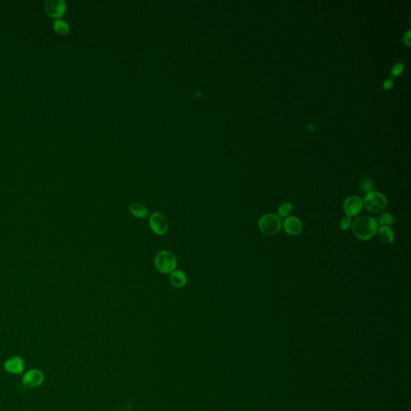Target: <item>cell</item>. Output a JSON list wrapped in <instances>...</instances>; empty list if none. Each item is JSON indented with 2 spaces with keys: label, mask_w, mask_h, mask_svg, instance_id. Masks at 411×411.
Here are the masks:
<instances>
[{
  "label": "cell",
  "mask_w": 411,
  "mask_h": 411,
  "mask_svg": "<svg viewBox=\"0 0 411 411\" xmlns=\"http://www.w3.org/2000/svg\"><path fill=\"white\" fill-rule=\"evenodd\" d=\"M284 230L292 236H296L301 234L303 230V224L301 219L295 216H289L284 222Z\"/></svg>",
  "instance_id": "cell-10"
},
{
  "label": "cell",
  "mask_w": 411,
  "mask_h": 411,
  "mask_svg": "<svg viewBox=\"0 0 411 411\" xmlns=\"http://www.w3.org/2000/svg\"><path fill=\"white\" fill-rule=\"evenodd\" d=\"M44 9L49 17L61 18L66 12V2L64 0H47L44 2Z\"/></svg>",
  "instance_id": "cell-6"
},
{
  "label": "cell",
  "mask_w": 411,
  "mask_h": 411,
  "mask_svg": "<svg viewBox=\"0 0 411 411\" xmlns=\"http://www.w3.org/2000/svg\"><path fill=\"white\" fill-rule=\"evenodd\" d=\"M377 233L379 238L384 244H391L394 241V232L390 227H381L377 230Z\"/></svg>",
  "instance_id": "cell-12"
},
{
  "label": "cell",
  "mask_w": 411,
  "mask_h": 411,
  "mask_svg": "<svg viewBox=\"0 0 411 411\" xmlns=\"http://www.w3.org/2000/svg\"><path fill=\"white\" fill-rule=\"evenodd\" d=\"M44 381V375L39 370H30L23 375V386L29 388H36L42 385Z\"/></svg>",
  "instance_id": "cell-8"
},
{
  "label": "cell",
  "mask_w": 411,
  "mask_h": 411,
  "mask_svg": "<svg viewBox=\"0 0 411 411\" xmlns=\"http://www.w3.org/2000/svg\"><path fill=\"white\" fill-rule=\"evenodd\" d=\"M402 69H403V66H402L401 64L396 65V66L393 68V71H392V73H393V76H397V75H399V74L402 72Z\"/></svg>",
  "instance_id": "cell-19"
},
{
  "label": "cell",
  "mask_w": 411,
  "mask_h": 411,
  "mask_svg": "<svg viewBox=\"0 0 411 411\" xmlns=\"http://www.w3.org/2000/svg\"><path fill=\"white\" fill-rule=\"evenodd\" d=\"M351 228L352 232L357 239L362 241H367L377 234L378 223L372 217L361 216L352 222Z\"/></svg>",
  "instance_id": "cell-1"
},
{
  "label": "cell",
  "mask_w": 411,
  "mask_h": 411,
  "mask_svg": "<svg viewBox=\"0 0 411 411\" xmlns=\"http://www.w3.org/2000/svg\"><path fill=\"white\" fill-rule=\"evenodd\" d=\"M53 28L55 33L60 36H66L69 33V27L68 23L63 19H56L53 23Z\"/></svg>",
  "instance_id": "cell-14"
},
{
  "label": "cell",
  "mask_w": 411,
  "mask_h": 411,
  "mask_svg": "<svg viewBox=\"0 0 411 411\" xmlns=\"http://www.w3.org/2000/svg\"><path fill=\"white\" fill-rule=\"evenodd\" d=\"M352 226V219L349 216L345 215L341 218L340 222V228L342 231H347Z\"/></svg>",
  "instance_id": "cell-18"
},
{
  "label": "cell",
  "mask_w": 411,
  "mask_h": 411,
  "mask_svg": "<svg viewBox=\"0 0 411 411\" xmlns=\"http://www.w3.org/2000/svg\"><path fill=\"white\" fill-rule=\"evenodd\" d=\"M24 368L25 361L21 357H12L4 363L5 370L12 375H22L24 371Z\"/></svg>",
  "instance_id": "cell-9"
},
{
  "label": "cell",
  "mask_w": 411,
  "mask_h": 411,
  "mask_svg": "<svg viewBox=\"0 0 411 411\" xmlns=\"http://www.w3.org/2000/svg\"><path fill=\"white\" fill-rule=\"evenodd\" d=\"M293 211V206L290 202H285L280 205L278 209V214L277 215L280 218H286L289 217Z\"/></svg>",
  "instance_id": "cell-15"
},
{
  "label": "cell",
  "mask_w": 411,
  "mask_h": 411,
  "mask_svg": "<svg viewBox=\"0 0 411 411\" xmlns=\"http://www.w3.org/2000/svg\"><path fill=\"white\" fill-rule=\"evenodd\" d=\"M177 265V257L170 250H161L154 257V266L161 273H171Z\"/></svg>",
  "instance_id": "cell-2"
},
{
  "label": "cell",
  "mask_w": 411,
  "mask_h": 411,
  "mask_svg": "<svg viewBox=\"0 0 411 411\" xmlns=\"http://www.w3.org/2000/svg\"><path fill=\"white\" fill-rule=\"evenodd\" d=\"M387 85H389L388 89L389 88H391V86L393 85V81H391V80H388V81L385 83V88L387 87Z\"/></svg>",
  "instance_id": "cell-20"
},
{
  "label": "cell",
  "mask_w": 411,
  "mask_h": 411,
  "mask_svg": "<svg viewBox=\"0 0 411 411\" xmlns=\"http://www.w3.org/2000/svg\"><path fill=\"white\" fill-rule=\"evenodd\" d=\"M388 205V200L383 194L372 191L366 194L365 198L363 200V206H365V209L373 214H378L383 212Z\"/></svg>",
  "instance_id": "cell-3"
},
{
  "label": "cell",
  "mask_w": 411,
  "mask_h": 411,
  "mask_svg": "<svg viewBox=\"0 0 411 411\" xmlns=\"http://www.w3.org/2000/svg\"><path fill=\"white\" fill-rule=\"evenodd\" d=\"M149 223L151 230L158 235H163L169 228L167 218L161 212L153 213L149 217Z\"/></svg>",
  "instance_id": "cell-5"
},
{
  "label": "cell",
  "mask_w": 411,
  "mask_h": 411,
  "mask_svg": "<svg viewBox=\"0 0 411 411\" xmlns=\"http://www.w3.org/2000/svg\"><path fill=\"white\" fill-rule=\"evenodd\" d=\"M282 221L278 215L268 214L263 216L259 221V228L263 234L271 236L278 234L281 230Z\"/></svg>",
  "instance_id": "cell-4"
},
{
  "label": "cell",
  "mask_w": 411,
  "mask_h": 411,
  "mask_svg": "<svg viewBox=\"0 0 411 411\" xmlns=\"http://www.w3.org/2000/svg\"><path fill=\"white\" fill-rule=\"evenodd\" d=\"M129 212L134 217L138 218H145L149 216V210L141 203H133L129 206Z\"/></svg>",
  "instance_id": "cell-13"
},
{
  "label": "cell",
  "mask_w": 411,
  "mask_h": 411,
  "mask_svg": "<svg viewBox=\"0 0 411 411\" xmlns=\"http://www.w3.org/2000/svg\"><path fill=\"white\" fill-rule=\"evenodd\" d=\"M170 283L173 287L176 288L183 287L187 283V276L184 271L181 270H175L170 273Z\"/></svg>",
  "instance_id": "cell-11"
},
{
  "label": "cell",
  "mask_w": 411,
  "mask_h": 411,
  "mask_svg": "<svg viewBox=\"0 0 411 411\" xmlns=\"http://www.w3.org/2000/svg\"><path fill=\"white\" fill-rule=\"evenodd\" d=\"M395 222V218L393 214L388 212L383 213L378 218L377 223L381 225V227H390L393 225Z\"/></svg>",
  "instance_id": "cell-16"
},
{
  "label": "cell",
  "mask_w": 411,
  "mask_h": 411,
  "mask_svg": "<svg viewBox=\"0 0 411 411\" xmlns=\"http://www.w3.org/2000/svg\"><path fill=\"white\" fill-rule=\"evenodd\" d=\"M360 189L362 192H365L366 194L370 193V192L374 191V184L370 179H366L362 180V181H361Z\"/></svg>",
  "instance_id": "cell-17"
},
{
  "label": "cell",
  "mask_w": 411,
  "mask_h": 411,
  "mask_svg": "<svg viewBox=\"0 0 411 411\" xmlns=\"http://www.w3.org/2000/svg\"><path fill=\"white\" fill-rule=\"evenodd\" d=\"M363 207V200L357 196H349L345 200L343 204L345 215L350 218L360 214Z\"/></svg>",
  "instance_id": "cell-7"
}]
</instances>
